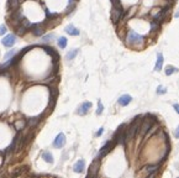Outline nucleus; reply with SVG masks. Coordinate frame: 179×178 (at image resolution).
I'll list each match as a JSON object with an SVG mask.
<instances>
[{"mask_svg":"<svg viewBox=\"0 0 179 178\" xmlns=\"http://www.w3.org/2000/svg\"><path fill=\"white\" fill-rule=\"evenodd\" d=\"M73 6H74V0H69V5H68V8H67V13H69Z\"/></svg>","mask_w":179,"mask_h":178,"instance_id":"obj_27","label":"nucleus"},{"mask_svg":"<svg viewBox=\"0 0 179 178\" xmlns=\"http://www.w3.org/2000/svg\"><path fill=\"white\" fill-rule=\"evenodd\" d=\"M158 30H159V22L152 21V22H151V31H153V32H157Z\"/></svg>","mask_w":179,"mask_h":178,"instance_id":"obj_19","label":"nucleus"},{"mask_svg":"<svg viewBox=\"0 0 179 178\" xmlns=\"http://www.w3.org/2000/svg\"><path fill=\"white\" fill-rule=\"evenodd\" d=\"M1 42L4 46H6V47H11L15 42H16V39H15V36L14 35H8V36H5V37L1 40Z\"/></svg>","mask_w":179,"mask_h":178,"instance_id":"obj_6","label":"nucleus"},{"mask_svg":"<svg viewBox=\"0 0 179 178\" xmlns=\"http://www.w3.org/2000/svg\"><path fill=\"white\" fill-rule=\"evenodd\" d=\"M58 46L61 47V48H66V47H67V39L66 37H59Z\"/></svg>","mask_w":179,"mask_h":178,"instance_id":"obj_18","label":"nucleus"},{"mask_svg":"<svg viewBox=\"0 0 179 178\" xmlns=\"http://www.w3.org/2000/svg\"><path fill=\"white\" fill-rule=\"evenodd\" d=\"M99 167H100V158L98 157L96 160H94V161L92 162L90 167H89V171H88V176L95 177V176L98 174V172H99Z\"/></svg>","mask_w":179,"mask_h":178,"instance_id":"obj_3","label":"nucleus"},{"mask_svg":"<svg viewBox=\"0 0 179 178\" xmlns=\"http://www.w3.org/2000/svg\"><path fill=\"white\" fill-rule=\"evenodd\" d=\"M167 11H168V9H166V10H161V11H158L156 15H155V18H153V21H156V22H161L162 20H164L166 19V14H167Z\"/></svg>","mask_w":179,"mask_h":178,"instance_id":"obj_9","label":"nucleus"},{"mask_svg":"<svg viewBox=\"0 0 179 178\" xmlns=\"http://www.w3.org/2000/svg\"><path fill=\"white\" fill-rule=\"evenodd\" d=\"M16 52H17V50H11V51L9 52V53H6V55H5V57H4V58L6 60V61H8V60H11V57H13L15 53H16Z\"/></svg>","mask_w":179,"mask_h":178,"instance_id":"obj_21","label":"nucleus"},{"mask_svg":"<svg viewBox=\"0 0 179 178\" xmlns=\"http://www.w3.org/2000/svg\"><path fill=\"white\" fill-rule=\"evenodd\" d=\"M90 108H92V103L90 102H84L82 105L78 108V114L79 115H85L89 111V109Z\"/></svg>","mask_w":179,"mask_h":178,"instance_id":"obj_7","label":"nucleus"},{"mask_svg":"<svg viewBox=\"0 0 179 178\" xmlns=\"http://www.w3.org/2000/svg\"><path fill=\"white\" fill-rule=\"evenodd\" d=\"M162 64H163V56L162 53L157 55V63H156V71L159 72L162 69Z\"/></svg>","mask_w":179,"mask_h":178,"instance_id":"obj_14","label":"nucleus"},{"mask_svg":"<svg viewBox=\"0 0 179 178\" xmlns=\"http://www.w3.org/2000/svg\"><path fill=\"white\" fill-rule=\"evenodd\" d=\"M45 51L47 52V53H50L52 57H55V60H58L59 58V56H58V53L52 48V47H45Z\"/></svg>","mask_w":179,"mask_h":178,"instance_id":"obj_16","label":"nucleus"},{"mask_svg":"<svg viewBox=\"0 0 179 178\" xmlns=\"http://www.w3.org/2000/svg\"><path fill=\"white\" fill-rule=\"evenodd\" d=\"M124 14V9L122 6L121 8H117V6H113V10H111V20L114 24L119 22V20L121 19V16H122Z\"/></svg>","mask_w":179,"mask_h":178,"instance_id":"obj_2","label":"nucleus"},{"mask_svg":"<svg viewBox=\"0 0 179 178\" xmlns=\"http://www.w3.org/2000/svg\"><path fill=\"white\" fill-rule=\"evenodd\" d=\"M17 6V0H10L9 1V8L10 9H15Z\"/></svg>","mask_w":179,"mask_h":178,"instance_id":"obj_23","label":"nucleus"},{"mask_svg":"<svg viewBox=\"0 0 179 178\" xmlns=\"http://www.w3.org/2000/svg\"><path fill=\"white\" fill-rule=\"evenodd\" d=\"M176 137H178L179 139V126L177 128V130H176Z\"/></svg>","mask_w":179,"mask_h":178,"instance_id":"obj_32","label":"nucleus"},{"mask_svg":"<svg viewBox=\"0 0 179 178\" xmlns=\"http://www.w3.org/2000/svg\"><path fill=\"white\" fill-rule=\"evenodd\" d=\"M164 93H166V88L162 87V85H159L158 89H157V94H164Z\"/></svg>","mask_w":179,"mask_h":178,"instance_id":"obj_26","label":"nucleus"},{"mask_svg":"<svg viewBox=\"0 0 179 178\" xmlns=\"http://www.w3.org/2000/svg\"><path fill=\"white\" fill-rule=\"evenodd\" d=\"M158 167L159 165H151V166H147L146 167V171H147V176H155V173L158 171Z\"/></svg>","mask_w":179,"mask_h":178,"instance_id":"obj_10","label":"nucleus"},{"mask_svg":"<svg viewBox=\"0 0 179 178\" xmlns=\"http://www.w3.org/2000/svg\"><path fill=\"white\" fill-rule=\"evenodd\" d=\"M78 55V50H72L71 52H68V53H67V60H73V58H74V57Z\"/></svg>","mask_w":179,"mask_h":178,"instance_id":"obj_17","label":"nucleus"},{"mask_svg":"<svg viewBox=\"0 0 179 178\" xmlns=\"http://www.w3.org/2000/svg\"><path fill=\"white\" fill-rule=\"evenodd\" d=\"M37 123H38V118H31L29 120V125H30V126H34V125H36Z\"/></svg>","mask_w":179,"mask_h":178,"instance_id":"obj_22","label":"nucleus"},{"mask_svg":"<svg viewBox=\"0 0 179 178\" xmlns=\"http://www.w3.org/2000/svg\"><path fill=\"white\" fill-rule=\"evenodd\" d=\"M104 132V128H100V130H99V131L96 132V136H100V135H101Z\"/></svg>","mask_w":179,"mask_h":178,"instance_id":"obj_30","label":"nucleus"},{"mask_svg":"<svg viewBox=\"0 0 179 178\" xmlns=\"http://www.w3.org/2000/svg\"><path fill=\"white\" fill-rule=\"evenodd\" d=\"M103 110H104V107H103L101 102H99V104H98V110H96V114H98V115H100V114L103 113Z\"/></svg>","mask_w":179,"mask_h":178,"instance_id":"obj_24","label":"nucleus"},{"mask_svg":"<svg viewBox=\"0 0 179 178\" xmlns=\"http://www.w3.org/2000/svg\"><path fill=\"white\" fill-rule=\"evenodd\" d=\"M131 100H132V98H131L129 94H124V95H121L119 98V104L120 105H122V107H126V105H129V104L131 103Z\"/></svg>","mask_w":179,"mask_h":178,"instance_id":"obj_8","label":"nucleus"},{"mask_svg":"<svg viewBox=\"0 0 179 178\" xmlns=\"http://www.w3.org/2000/svg\"><path fill=\"white\" fill-rule=\"evenodd\" d=\"M84 161L83 160H79L77 162V163L74 165V167H73V170H74V172H77V173H82V172L84 171Z\"/></svg>","mask_w":179,"mask_h":178,"instance_id":"obj_12","label":"nucleus"},{"mask_svg":"<svg viewBox=\"0 0 179 178\" xmlns=\"http://www.w3.org/2000/svg\"><path fill=\"white\" fill-rule=\"evenodd\" d=\"M174 109H176V111L179 114V104H174Z\"/></svg>","mask_w":179,"mask_h":178,"instance_id":"obj_31","label":"nucleus"},{"mask_svg":"<svg viewBox=\"0 0 179 178\" xmlns=\"http://www.w3.org/2000/svg\"><path fill=\"white\" fill-rule=\"evenodd\" d=\"M64 144H66V136H64V134H59L55 139V141H53V146H55V147H57V149L63 147Z\"/></svg>","mask_w":179,"mask_h":178,"instance_id":"obj_5","label":"nucleus"},{"mask_svg":"<svg viewBox=\"0 0 179 178\" xmlns=\"http://www.w3.org/2000/svg\"><path fill=\"white\" fill-rule=\"evenodd\" d=\"M66 32L72 35V36H78V35H79V30H78L77 27H74L73 25H68L66 27Z\"/></svg>","mask_w":179,"mask_h":178,"instance_id":"obj_11","label":"nucleus"},{"mask_svg":"<svg viewBox=\"0 0 179 178\" xmlns=\"http://www.w3.org/2000/svg\"><path fill=\"white\" fill-rule=\"evenodd\" d=\"M32 32L36 36H41L43 34V26L42 25H32Z\"/></svg>","mask_w":179,"mask_h":178,"instance_id":"obj_13","label":"nucleus"},{"mask_svg":"<svg viewBox=\"0 0 179 178\" xmlns=\"http://www.w3.org/2000/svg\"><path fill=\"white\" fill-rule=\"evenodd\" d=\"M114 145H115V141H114V142H113V141H109V142L105 144V146H103V149L100 150V153H99V156H98L99 158H101V157L106 156V155L110 152V150L114 147Z\"/></svg>","mask_w":179,"mask_h":178,"instance_id":"obj_4","label":"nucleus"},{"mask_svg":"<svg viewBox=\"0 0 179 178\" xmlns=\"http://www.w3.org/2000/svg\"><path fill=\"white\" fill-rule=\"evenodd\" d=\"M166 74L167 76H171V74H173V73H176L177 72V69H176V68L174 67H171V66H168L167 68H166Z\"/></svg>","mask_w":179,"mask_h":178,"instance_id":"obj_20","label":"nucleus"},{"mask_svg":"<svg viewBox=\"0 0 179 178\" xmlns=\"http://www.w3.org/2000/svg\"><path fill=\"white\" fill-rule=\"evenodd\" d=\"M25 29H26L25 26H21V27L19 29V31H17V34H19V35H24V32H25Z\"/></svg>","mask_w":179,"mask_h":178,"instance_id":"obj_29","label":"nucleus"},{"mask_svg":"<svg viewBox=\"0 0 179 178\" xmlns=\"http://www.w3.org/2000/svg\"><path fill=\"white\" fill-rule=\"evenodd\" d=\"M178 16H179V11H178V13L176 14V18H178Z\"/></svg>","mask_w":179,"mask_h":178,"instance_id":"obj_33","label":"nucleus"},{"mask_svg":"<svg viewBox=\"0 0 179 178\" xmlns=\"http://www.w3.org/2000/svg\"><path fill=\"white\" fill-rule=\"evenodd\" d=\"M5 32H6V27H5L4 25L0 26V35H4Z\"/></svg>","mask_w":179,"mask_h":178,"instance_id":"obj_28","label":"nucleus"},{"mask_svg":"<svg viewBox=\"0 0 179 178\" xmlns=\"http://www.w3.org/2000/svg\"><path fill=\"white\" fill-rule=\"evenodd\" d=\"M53 37H55V36L52 35V34L47 35V36H45V37H43V42H50V41H51V39H53Z\"/></svg>","mask_w":179,"mask_h":178,"instance_id":"obj_25","label":"nucleus"},{"mask_svg":"<svg viewBox=\"0 0 179 178\" xmlns=\"http://www.w3.org/2000/svg\"><path fill=\"white\" fill-rule=\"evenodd\" d=\"M126 40H127V43L131 46H138L143 42V37L140 36L137 32H135V31H129Z\"/></svg>","mask_w":179,"mask_h":178,"instance_id":"obj_1","label":"nucleus"},{"mask_svg":"<svg viewBox=\"0 0 179 178\" xmlns=\"http://www.w3.org/2000/svg\"><path fill=\"white\" fill-rule=\"evenodd\" d=\"M42 157H43V160L46 162H48V163H52V162H53V156H52V153L48 152V151H45V152L42 153Z\"/></svg>","mask_w":179,"mask_h":178,"instance_id":"obj_15","label":"nucleus"}]
</instances>
